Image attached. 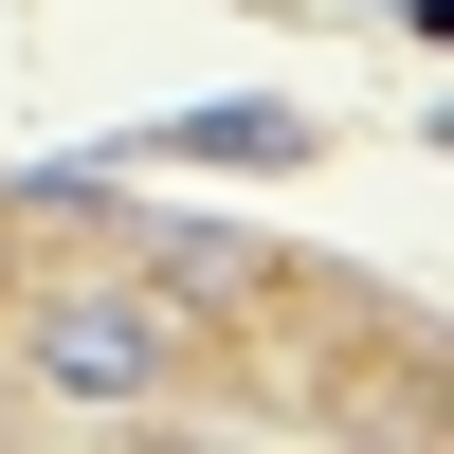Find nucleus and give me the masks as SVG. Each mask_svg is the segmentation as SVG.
I'll return each mask as SVG.
<instances>
[{"mask_svg": "<svg viewBox=\"0 0 454 454\" xmlns=\"http://www.w3.org/2000/svg\"><path fill=\"white\" fill-rule=\"evenodd\" d=\"M164 346H182V327L145 309V291H55V309L19 327L36 400H73V419H109V400H145V382H164Z\"/></svg>", "mask_w": 454, "mask_h": 454, "instance_id": "nucleus-1", "label": "nucleus"}]
</instances>
